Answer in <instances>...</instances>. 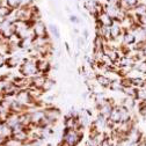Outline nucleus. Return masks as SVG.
Here are the masks:
<instances>
[{"instance_id":"aec40b11","label":"nucleus","mask_w":146,"mask_h":146,"mask_svg":"<svg viewBox=\"0 0 146 146\" xmlns=\"http://www.w3.org/2000/svg\"><path fill=\"white\" fill-rule=\"evenodd\" d=\"M77 1H78V3H79V1H80V0H77Z\"/></svg>"},{"instance_id":"20e7f679","label":"nucleus","mask_w":146,"mask_h":146,"mask_svg":"<svg viewBox=\"0 0 146 146\" xmlns=\"http://www.w3.org/2000/svg\"><path fill=\"white\" fill-rule=\"evenodd\" d=\"M136 42H137V38H136V36H135L133 33H131L129 30L124 31V34L122 35V44L123 45L130 46V45H133Z\"/></svg>"},{"instance_id":"9d476101","label":"nucleus","mask_w":146,"mask_h":146,"mask_svg":"<svg viewBox=\"0 0 146 146\" xmlns=\"http://www.w3.org/2000/svg\"><path fill=\"white\" fill-rule=\"evenodd\" d=\"M133 13H135L136 15H138V16H140V15H145V14H146V5L139 3V4L133 8Z\"/></svg>"},{"instance_id":"423d86ee","label":"nucleus","mask_w":146,"mask_h":146,"mask_svg":"<svg viewBox=\"0 0 146 146\" xmlns=\"http://www.w3.org/2000/svg\"><path fill=\"white\" fill-rule=\"evenodd\" d=\"M95 20H98L101 23V26H104V27H110L113 25V22H114V20L106 12L100 13L99 16H98V19H95Z\"/></svg>"},{"instance_id":"4468645a","label":"nucleus","mask_w":146,"mask_h":146,"mask_svg":"<svg viewBox=\"0 0 146 146\" xmlns=\"http://www.w3.org/2000/svg\"><path fill=\"white\" fill-rule=\"evenodd\" d=\"M68 20H70L72 23H80V22H81V20L79 19V17H78L77 15H73V14L70 15V19H68Z\"/></svg>"},{"instance_id":"f03ea898","label":"nucleus","mask_w":146,"mask_h":146,"mask_svg":"<svg viewBox=\"0 0 146 146\" xmlns=\"http://www.w3.org/2000/svg\"><path fill=\"white\" fill-rule=\"evenodd\" d=\"M31 29H33V33H34L35 37H49L46 26H45V23L42 20L35 21V23H34Z\"/></svg>"},{"instance_id":"6e6552de","label":"nucleus","mask_w":146,"mask_h":146,"mask_svg":"<svg viewBox=\"0 0 146 146\" xmlns=\"http://www.w3.org/2000/svg\"><path fill=\"white\" fill-rule=\"evenodd\" d=\"M14 9H12L11 7H8L6 5L5 1H3L0 4V20H6L7 17L13 13Z\"/></svg>"},{"instance_id":"6ab92c4d","label":"nucleus","mask_w":146,"mask_h":146,"mask_svg":"<svg viewBox=\"0 0 146 146\" xmlns=\"http://www.w3.org/2000/svg\"><path fill=\"white\" fill-rule=\"evenodd\" d=\"M0 40H1V35H0Z\"/></svg>"},{"instance_id":"0eeeda50","label":"nucleus","mask_w":146,"mask_h":146,"mask_svg":"<svg viewBox=\"0 0 146 146\" xmlns=\"http://www.w3.org/2000/svg\"><path fill=\"white\" fill-rule=\"evenodd\" d=\"M95 80H96L99 86L104 87V88H109V87H110V85H111L110 78H109L108 76H104V74H96Z\"/></svg>"},{"instance_id":"f257e3e1","label":"nucleus","mask_w":146,"mask_h":146,"mask_svg":"<svg viewBox=\"0 0 146 146\" xmlns=\"http://www.w3.org/2000/svg\"><path fill=\"white\" fill-rule=\"evenodd\" d=\"M20 73L23 77L29 78V79L37 76L40 72L37 70V66H36V60L35 59H30V60L25 59L23 63L20 65Z\"/></svg>"},{"instance_id":"dca6fc26","label":"nucleus","mask_w":146,"mask_h":146,"mask_svg":"<svg viewBox=\"0 0 146 146\" xmlns=\"http://www.w3.org/2000/svg\"><path fill=\"white\" fill-rule=\"evenodd\" d=\"M78 45L80 46V48H82V46H85V38L84 37H78Z\"/></svg>"},{"instance_id":"412c9836","label":"nucleus","mask_w":146,"mask_h":146,"mask_svg":"<svg viewBox=\"0 0 146 146\" xmlns=\"http://www.w3.org/2000/svg\"><path fill=\"white\" fill-rule=\"evenodd\" d=\"M3 1H6V0H3Z\"/></svg>"},{"instance_id":"39448f33","label":"nucleus","mask_w":146,"mask_h":146,"mask_svg":"<svg viewBox=\"0 0 146 146\" xmlns=\"http://www.w3.org/2000/svg\"><path fill=\"white\" fill-rule=\"evenodd\" d=\"M23 60L25 59H22L20 54H14V56H11L9 58L6 59V65L8 67H17L23 63Z\"/></svg>"},{"instance_id":"2eb2a0df","label":"nucleus","mask_w":146,"mask_h":146,"mask_svg":"<svg viewBox=\"0 0 146 146\" xmlns=\"http://www.w3.org/2000/svg\"><path fill=\"white\" fill-rule=\"evenodd\" d=\"M6 57L4 56V54L3 53H0V67H3L5 64H6Z\"/></svg>"},{"instance_id":"9b49d317","label":"nucleus","mask_w":146,"mask_h":146,"mask_svg":"<svg viewBox=\"0 0 146 146\" xmlns=\"http://www.w3.org/2000/svg\"><path fill=\"white\" fill-rule=\"evenodd\" d=\"M49 30H50V33H51V35L53 36V37H56L57 40H59L60 33H59V29H58V27H57L56 25L50 23V25H49Z\"/></svg>"},{"instance_id":"f8f14e48","label":"nucleus","mask_w":146,"mask_h":146,"mask_svg":"<svg viewBox=\"0 0 146 146\" xmlns=\"http://www.w3.org/2000/svg\"><path fill=\"white\" fill-rule=\"evenodd\" d=\"M35 3V0H19V8H26V7H31Z\"/></svg>"},{"instance_id":"1a4fd4ad","label":"nucleus","mask_w":146,"mask_h":146,"mask_svg":"<svg viewBox=\"0 0 146 146\" xmlns=\"http://www.w3.org/2000/svg\"><path fill=\"white\" fill-rule=\"evenodd\" d=\"M54 85H56V81L48 77V79H46V81L44 82V85H43V87H42L41 90H42L43 93H44V92H49V90H51V89L54 87Z\"/></svg>"},{"instance_id":"ddd939ff","label":"nucleus","mask_w":146,"mask_h":146,"mask_svg":"<svg viewBox=\"0 0 146 146\" xmlns=\"http://www.w3.org/2000/svg\"><path fill=\"white\" fill-rule=\"evenodd\" d=\"M6 5L8 6V7H11L12 9H17L20 6H19V0H6Z\"/></svg>"},{"instance_id":"f3484780","label":"nucleus","mask_w":146,"mask_h":146,"mask_svg":"<svg viewBox=\"0 0 146 146\" xmlns=\"http://www.w3.org/2000/svg\"><path fill=\"white\" fill-rule=\"evenodd\" d=\"M82 34H84V38H88V36H89V31L87 29H84L82 30Z\"/></svg>"},{"instance_id":"a211bd4d","label":"nucleus","mask_w":146,"mask_h":146,"mask_svg":"<svg viewBox=\"0 0 146 146\" xmlns=\"http://www.w3.org/2000/svg\"><path fill=\"white\" fill-rule=\"evenodd\" d=\"M141 52H143L144 56L146 57V44H145V46H144V49H143V51H141Z\"/></svg>"},{"instance_id":"7ed1b4c3","label":"nucleus","mask_w":146,"mask_h":146,"mask_svg":"<svg viewBox=\"0 0 146 146\" xmlns=\"http://www.w3.org/2000/svg\"><path fill=\"white\" fill-rule=\"evenodd\" d=\"M36 66H37V70L40 73L42 74H48L50 68H51V64H50V60H48L46 58H38L36 60Z\"/></svg>"}]
</instances>
